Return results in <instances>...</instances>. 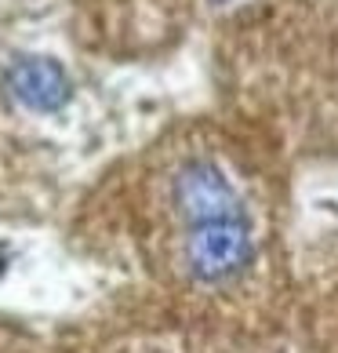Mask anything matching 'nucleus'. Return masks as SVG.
I'll return each mask as SVG.
<instances>
[{
  "label": "nucleus",
  "instance_id": "2",
  "mask_svg": "<svg viewBox=\"0 0 338 353\" xmlns=\"http://www.w3.org/2000/svg\"><path fill=\"white\" fill-rule=\"evenodd\" d=\"M175 204L189 226L222 215H240V201L229 179L211 161H193L175 175Z\"/></svg>",
  "mask_w": 338,
  "mask_h": 353
},
{
  "label": "nucleus",
  "instance_id": "3",
  "mask_svg": "<svg viewBox=\"0 0 338 353\" xmlns=\"http://www.w3.org/2000/svg\"><path fill=\"white\" fill-rule=\"evenodd\" d=\"M8 88L22 106L36 113H55L70 102V77L51 59H19L8 70Z\"/></svg>",
  "mask_w": 338,
  "mask_h": 353
},
{
  "label": "nucleus",
  "instance_id": "1",
  "mask_svg": "<svg viewBox=\"0 0 338 353\" xmlns=\"http://www.w3.org/2000/svg\"><path fill=\"white\" fill-rule=\"evenodd\" d=\"M251 263V230L248 219L222 215L189 226V270L204 284H222Z\"/></svg>",
  "mask_w": 338,
  "mask_h": 353
}]
</instances>
